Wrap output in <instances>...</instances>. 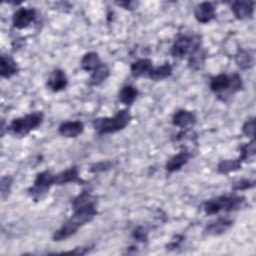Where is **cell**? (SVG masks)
<instances>
[{
	"label": "cell",
	"instance_id": "6da1fadb",
	"mask_svg": "<svg viewBox=\"0 0 256 256\" xmlns=\"http://www.w3.org/2000/svg\"><path fill=\"white\" fill-rule=\"evenodd\" d=\"M73 210L74 213L71 217L68 218L57 231H55L53 235L54 241H62L71 237L80 227L92 221L97 214L94 200L86 205L74 208Z\"/></svg>",
	"mask_w": 256,
	"mask_h": 256
},
{
	"label": "cell",
	"instance_id": "7a4b0ae2",
	"mask_svg": "<svg viewBox=\"0 0 256 256\" xmlns=\"http://www.w3.org/2000/svg\"><path fill=\"white\" fill-rule=\"evenodd\" d=\"M131 115L128 110L118 111L113 117L94 119L93 126L98 134H111L124 129L130 122Z\"/></svg>",
	"mask_w": 256,
	"mask_h": 256
},
{
	"label": "cell",
	"instance_id": "3957f363",
	"mask_svg": "<svg viewBox=\"0 0 256 256\" xmlns=\"http://www.w3.org/2000/svg\"><path fill=\"white\" fill-rule=\"evenodd\" d=\"M245 198L241 195H222L210 199L204 203V210L207 214H216L220 211H232L238 209L243 204Z\"/></svg>",
	"mask_w": 256,
	"mask_h": 256
},
{
	"label": "cell",
	"instance_id": "277c9868",
	"mask_svg": "<svg viewBox=\"0 0 256 256\" xmlns=\"http://www.w3.org/2000/svg\"><path fill=\"white\" fill-rule=\"evenodd\" d=\"M43 121L42 112H33L27 114L23 117L15 118L9 125V130L11 133L17 136H25L32 130L38 128Z\"/></svg>",
	"mask_w": 256,
	"mask_h": 256
},
{
	"label": "cell",
	"instance_id": "5b68a950",
	"mask_svg": "<svg viewBox=\"0 0 256 256\" xmlns=\"http://www.w3.org/2000/svg\"><path fill=\"white\" fill-rule=\"evenodd\" d=\"M54 176L55 174H52L50 171H43L37 174L33 186L28 189L29 195L35 200H40L51 188V186L54 185Z\"/></svg>",
	"mask_w": 256,
	"mask_h": 256
},
{
	"label": "cell",
	"instance_id": "8992f818",
	"mask_svg": "<svg viewBox=\"0 0 256 256\" xmlns=\"http://www.w3.org/2000/svg\"><path fill=\"white\" fill-rule=\"evenodd\" d=\"M36 18V11L31 8L18 9L12 18L13 26L17 29H24L28 27Z\"/></svg>",
	"mask_w": 256,
	"mask_h": 256
},
{
	"label": "cell",
	"instance_id": "52a82bcc",
	"mask_svg": "<svg viewBox=\"0 0 256 256\" xmlns=\"http://www.w3.org/2000/svg\"><path fill=\"white\" fill-rule=\"evenodd\" d=\"M194 16L200 23H208L216 16V10L212 3L202 2L198 4L194 9Z\"/></svg>",
	"mask_w": 256,
	"mask_h": 256
},
{
	"label": "cell",
	"instance_id": "ba28073f",
	"mask_svg": "<svg viewBox=\"0 0 256 256\" xmlns=\"http://www.w3.org/2000/svg\"><path fill=\"white\" fill-rule=\"evenodd\" d=\"M193 40L192 38L181 35L176 38L172 47H171V55L176 58H183L192 48Z\"/></svg>",
	"mask_w": 256,
	"mask_h": 256
},
{
	"label": "cell",
	"instance_id": "9c48e42d",
	"mask_svg": "<svg viewBox=\"0 0 256 256\" xmlns=\"http://www.w3.org/2000/svg\"><path fill=\"white\" fill-rule=\"evenodd\" d=\"M68 84V79L66 74L61 69H54L47 80V87L53 92H59L66 88Z\"/></svg>",
	"mask_w": 256,
	"mask_h": 256
},
{
	"label": "cell",
	"instance_id": "30bf717a",
	"mask_svg": "<svg viewBox=\"0 0 256 256\" xmlns=\"http://www.w3.org/2000/svg\"><path fill=\"white\" fill-rule=\"evenodd\" d=\"M206 59V51L201 47L200 42L193 44L188 59L189 67L193 70H199L204 66Z\"/></svg>",
	"mask_w": 256,
	"mask_h": 256
},
{
	"label": "cell",
	"instance_id": "8fae6325",
	"mask_svg": "<svg viewBox=\"0 0 256 256\" xmlns=\"http://www.w3.org/2000/svg\"><path fill=\"white\" fill-rule=\"evenodd\" d=\"M231 10L237 19L250 18L254 12L253 1H235L231 5Z\"/></svg>",
	"mask_w": 256,
	"mask_h": 256
},
{
	"label": "cell",
	"instance_id": "7c38bea8",
	"mask_svg": "<svg viewBox=\"0 0 256 256\" xmlns=\"http://www.w3.org/2000/svg\"><path fill=\"white\" fill-rule=\"evenodd\" d=\"M191 153L187 149H182L179 153L172 156L166 163V170L168 172H176L180 170L190 159Z\"/></svg>",
	"mask_w": 256,
	"mask_h": 256
},
{
	"label": "cell",
	"instance_id": "4fadbf2b",
	"mask_svg": "<svg viewBox=\"0 0 256 256\" xmlns=\"http://www.w3.org/2000/svg\"><path fill=\"white\" fill-rule=\"evenodd\" d=\"M82 182L79 171L76 166H72L54 176V185H64L67 183H75Z\"/></svg>",
	"mask_w": 256,
	"mask_h": 256
},
{
	"label": "cell",
	"instance_id": "5bb4252c",
	"mask_svg": "<svg viewBox=\"0 0 256 256\" xmlns=\"http://www.w3.org/2000/svg\"><path fill=\"white\" fill-rule=\"evenodd\" d=\"M233 225V221L229 218H218L212 222H210L206 228L205 232L208 235L217 236L225 233L227 230L230 229V227Z\"/></svg>",
	"mask_w": 256,
	"mask_h": 256
},
{
	"label": "cell",
	"instance_id": "9a60e30c",
	"mask_svg": "<svg viewBox=\"0 0 256 256\" xmlns=\"http://www.w3.org/2000/svg\"><path fill=\"white\" fill-rule=\"evenodd\" d=\"M83 129L84 126L80 121H66L59 126L58 131L64 137L73 138L80 135L83 132Z\"/></svg>",
	"mask_w": 256,
	"mask_h": 256
},
{
	"label": "cell",
	"instance_id": "2e32d148",
	"mask_svg": "<svg viewBox=\"0 0 256 256\" xmlns=\"http://www.w3.org/2000/svg\"><path fill=\"white\" fill-rule=\"evenodd\" d=\"M195 115L188 110H184V109H180L178 111H176L172 117V123L177 126V127H181V128H185L191 124L195 123Z\"/></svg>",
	"mask_w": 256,
	"mask_h": 256
},
{
	"label": "cell",
	"instance_id": "e0dca14e",
	"mask_svg": "<svg viewBox=\"0 0 256 256\" xmlns=\"http://www.w3.org/2000/svg\"><path fill=\"white\" fill-rule=\"evenodd\" d=\"M235 63L236 65L242 69L247 70L250 69L254 65V53L251 50L239 49L235 54Z\"/></svg>",
	"mask_w": 256,
	"mask_h": 256
},
{
	"label": "cell",
	"instance_id": "ac0fdd59",
	"mask_svg": "<svg viewBox=\"0 0 256 256\" xmlns=\"http://www.w3.org/2000/svg\"><path fill=\"white\" fill-rule=\"evenodd\" d=\"M231 85V76H228L227 74H219L217 76H214L210 80V89L213 92L221 93L226 90L230 89Z\"/></svg>",
	"mask_w": 256,
	"mask_h": 256
},
{
	"label": "cell",
	"instance_id": "d6986e66",
	"mask_svg": "<svg viewBox=\"0 0 256 256\" xmlns=\"http://www.w3.org/2000/svg\"><path fill=\"white\" fill-rule=\"evenodd\" d=\"M18 72L17 64L8 56L2 55L0 59V75L3 78H10Z\"/></svg>",
	"mask_w": 256,
	"mask_h": 256
},
{
	"label": "cell",
	"instance_id": "ffe728a7",
	"mask_svg": "<svg viewBox=\"0 0 256 256\" xmlns=\"http://www.w3.org/2000/svg\"><path fill=\"white\" fill-rule=\"evenodd\" d=\"M152 68V61L150 59L144 58L132 63L130 71L134 77H141L143 75H147Z\"/></svg>",
	"mask_w": 256,
	"mask_h": 256
},
{
	"label": "cell",
	"instance_id": "44dd1931",
	"mask_svg": "<svg viewBox=\"0 0 256 256\" xmlns=\"http://www.w3.org/2000/svg\"><path fill=\"white\" fill-rule=\"evenodd\" d=\"M109 74H110L109 67L106 64L101 63L95 70H93L89 78V85L91 86L100 85L102 82H104L107 79Z\"/></svg>",
	"mask_w": 256,
	"mask_h": 256
},
{
	"label": "cell",
	"instance_id": "7402d4cb",
	"mask_svg": "<svg viewBox=\"0 0 256 256\" xmlns=\"http://www.w3.org/2000/svg\"><path fill=\"white\" fill-rule=\"evenodd\" d=\"M171 74H172V66L169 63H165L159 67L152 68L150 72L147 74V76L154 81H160L169 77Z\"/></svg>",
	"mask_w": 256,
	"mask_h": 256
},
{
	"label": "cell",
	"instance_id": "603a6c76",
	"mask_svg": "<svg viewBox=\"0 0 256 256\" xmlns=\"http://www.w3.org/2000/svg\"><path fill=\"white\" fill-rule=\"evenodd\" d=\"M242 161L238 159H226L219 162L217 166V170L221 174H228L234 171L241 169Z\"/></svg>",
	"mask_w": 256,
	"mask_h": 256
},
{
	"label": "cell",
	"instance_id": "cb8c5ba5",
	"mask_svg": "<svg viewBox=\"0 0 256 256\" xmlns=\"http://www.w3.org/2000/svg\"><path fill=\"white\" fill-rule=\"evenodd\" d=\"M80 64H81V67L83 70L93 71L101 64V61H100V58L97 53L89 52V53H86L82 57Z\"/></svg>",
	"mask_w": 256,
	"mask_h": 256
},
{
	"label": "cell",
	"instance_id": "d4e9b609",
	"mask_svg": "<svg viewBox=\"0 0 256 256\" xmlns=\"http://www.w3.org/2000/svg\"><path fill=\"white\" fill-rule=\"evenodd\" d=\"M138 95L137 89L132 85H126L122 87V89L119 92V99L122 103L126 105H130L134 102Z\"/></svg>",
	"mask_w": 256,
	"mask_h": 256
},
{
	"label": "cell",
	"instance_id": "484cf974",
	"mask_svg": "<svg viewBox=\"0 0 256 256\" xmlns=\"http://www.w3.org/2000/svg\"><path fill=\"white\" fill-rule=\"evenodd\" d=\"M240 156L239 159L243 161H247L249 159H252L255 156L256 153V147H255V140L253 139L249 143H246L240 147Z\"/></svg>",
	"mask_w": 256,
	"mask_h": 256
},
{
	"label": "cell",
	"instance_id": "4316f807",
	"mask_svg": "<svg viewBox=\"0 0 256 256\" xmlns=\"http://www.w3.org/2000/svg\"><path fill=\"white\" fill-rule=\"evenodd\" d=\"M112 167H113V163L111 161H101V162L92 164L89 168V171L93 172V173H97V172L106 171Z\"/></svg>",
	"mask_w": 256,
	"mask_h": 256
},
{
	"label": "cell",
	"instance_id": "83f0119b",
	"mask_svg": "<svg viewBox=\"0 0 256 256\" xmlns=\"http://www.w3.org/2000/svg\"><path fill=\"white\" fill-rule=\"evenodd\" d=\"M243 87V83H242V79L241 77L234 73L233 75H231V85H230V89H229V93L233 94L236 93L238 91H240Z\"/></svg>",
	"mask_w": 256,
	"mask_h": 256
},
{
	"label": "cell",
	"instance_id": "f1b7e54d",
	"mask_svg": "<svg viewBox=\"0 0 256 256\" xmlns=\"http://www.w3.org/2000/svg\"><path fill=\"white\" fill-rule=\"evenodd\" d=\"M255 132V119H248L242 126V133L247 137H253Z\"/></svg>",
	"mask_w": 256,
	"mask_h": 256
},
{
	"label": "cell",
	"instance_id": "f546056e",
	"mask_svg": "<svg viewBox=\"0 0 256 256\" xmlns=\"http://www.w3.org/2000/svg\"><path fill=\"white\" fill-rule=\"evenodd\" d=\"M12 185V178L10 176H4L1 179V196L3 199L7 197Z\"/></svg>",
	"mask_w": 256,
	"mask_h": 256
},
{
	"label": "cell",
	"instance_id": "4dcf8cb0",
	"mask_svg": "<svg viewBox=\"0 0 256 256\" xmlns=\"http://www.w3.org/2000/svg\"><path fill=\"white\" fill-rule=\"evenodd\" d=\"M254 181H251L249 179H241L238 182L234 183L233 185V189L236 191H242V190H246L249 189L251 187L254 186Z\"/></svg>",
	"mask_w": 256,
	"mask_h": 256
},
{
	"label": "cell",
	"instance_id": "1f68e13d",
	"mask_svg": "<svg viewBox=\"0 0 256 256\" xmlns=\"http://www.w3.org/2000/svg\"><path fill=\"white\" fill-rule=\"evenodd\" d=\"M132 236L137 241H140V242H146L147 241V232L141 226L134 229V231L132 232Z\"/></svg>",
	"mask_w": 256,
	"mask_h": 256
},
{
	"label": "cell",
	"instance_id": "d6a6232c",
	"mask_svg": "<svg viewBox=\"0 0 256 256\" xmlns=\"http://www.w3.org/2000/svg\"><path fill=\"white\" fill-rule=\"evenodd\" d=\"M117 4L121 5V6H124L125 9H133L134 7L132 5L135 4V3L134 2H118Z\"/></svg>",
	"mask_w": 256,
	"mask_h": 256
}]
</instances>
